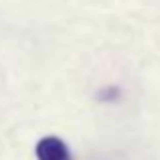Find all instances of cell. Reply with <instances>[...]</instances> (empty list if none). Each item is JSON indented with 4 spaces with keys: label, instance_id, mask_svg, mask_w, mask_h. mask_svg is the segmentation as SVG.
Wrapping results in <instances>:
<instances>
[{
    "label": "cell",
    "instance_id": "1",
    "mask_svg": "<svg viewBox=\"0 0 160 160\" xmlns=\"http://www.w3.org/2000/svg\"><path fill=\"white\" fill-rule=\"evenodd\" d=\"M35 154L39 160H73L67 144L57 136H45L37 142Z\"/></svg>",
    "mask_w": 160,
    "mask_h": 160
}]
</instances>
